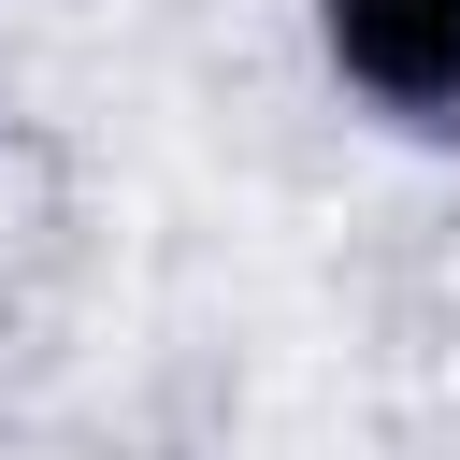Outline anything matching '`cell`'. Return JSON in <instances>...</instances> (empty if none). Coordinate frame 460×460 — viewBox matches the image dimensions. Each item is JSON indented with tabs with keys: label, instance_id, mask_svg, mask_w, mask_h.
Returning <instances> with one entry per match:
<instances>
[{
	"label": "cell",
	"instance_id": "6da1fadb",
	"mask_svg": "<svg viewBox=\"0 0 460 460\" xmlns=\"http://www.w3.org/2000/svg\"><path fill=\"white\" fill-rule=\"evenodd\" d=\"M316 72L402 144H460V0H316Z\"/></svg>",
	"mask_w": 460,
	"mask_h": 460
}]
</instances>
